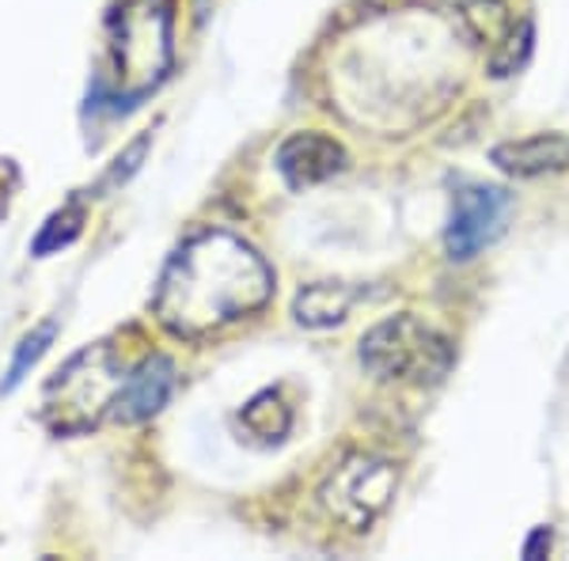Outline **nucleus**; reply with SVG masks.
Segmentation results:
<instances>
[{
  "mask_svg": "<svg viewBox=\"0 0 569 561\" xmlns=\"http://www.w3.org/2000/svg\"><path fill=\"white\" fill-rule=\"evenodd\" d=\"M273 297V270L232 232H201L168 262L152 311L179 338H206L254 315Z\"/></svg>",
  "mask_w": 569,
  "mask_h": 561,
  "instance_id": "obj_1",
  "label": "nucleus"
},
{
  "mask_svg": "<svg viewBox=\"0 0 569 561\" xmlns=\"http://www.w3.org/2000/svg\"><path fill=\"white\" fill-rule=\"evenodd\" d=\"M171 0H126L110 16V61L118 84L144 96L171 69Z\"/></svg>",
  "mask_w": 569,
  "mask_h": 561,
  "instance_id": "obj_2",
  "label": "nucleus"
},
{
  "mask_svg": "<svg viewBox=\"0 0 569 561\" xmlns=\"http://www.w3.org/2000/svg\"><path fill=\"white\" fill-rule=\"evenodd\" d=\"M126 380V368L118 361L114 345L99 342L77 353L72 361L46 383V421L58 432H84L110 413L118 388Z\"/></svg>",
  "mask_w": 569,
  "mask_h": 561,
  "instance_id": "obj_3",
  "label": "nucleus"
},
{
  "mask_svg": "<svg viewBox=\"0 0 569 561\" xmlns=\"http://www.w3.org/2000/svg\"><path fill=\"white\" fill-rule=\"evenodd\" d=\"M361 364L380 380L437 383L452 368V345L415 315H391L365 334Z\"/></svg>",
  "mask_w": 569,
  "mask_h": 561,
  "instance_id": "obj_4",
  "label": "nucleus"
},
{
  "mask_svg": "<svg viewBox=\"0 0 569 561\" xmlns=\"http://www.w3.org/2000/svg\"><path fill=\"white\" fill-rule=\"evenodd\" d=\"M395 485H399V474H395L391 463L372 455H350L330 471L319 497H323L327 512L338 523L361 531L391 504Z\"/></svg>",
  "mask_w": 569,
  "mask_h": 561,
  "instance_id": "obj_5",
  "label": "nucleus"
},
{
  "mask_svg": "<svg viewBox=\"0 0 569 561\" xmlns=\"http://www.w3.org/2000/svg\"><path fill=\"white\" fill-rule=\"evenodd\" d=\"M512 201L498 187H463L452 201V220H448L445 247L448 259L467 262L490 247L505 232V217H509Z\"/></svg>",
  "mask_w": 569,
  "mask_h": 561,
  "instance_id": "obj_6",
  "label": "nucleus"
},
{
  "mask_svg": "<svg viewBox=\"0 0 569 561\" xmlns=\"http://www.w3.org/2000/svg\"><path fill=\"white\" fill-rule=\"evenodd\" d=\"M171 391H176V361L163 353H152L126 372L107 418L118 421V425H137V421L160 413L163 402L171 399Z\"/></svg>",
  "mask_w": 569,
  "mask_h": 561,
  "instance_id": "obj_7",
  "label": "nucleus"
},
{
  "mask_svg": "<svg viewBox=\"0 0 569 561\" xmlns=\"http://www.w3.org/2000/svg\"><path fill=\"white\" fill-rule=\"evenodd\" d=\"M346 168V149L327 133H292L278 149V171L292 190H308L327 182Z\"/></svg>",
  "mask_w": 569,
  "mask_h": 561,
  "instance_id": "obj_8",
  "label": "nucleus"
},
{
  "mask_svg": "<svg viewBox=\"0 0 569 561\" xmlns=\"http://www.w3.org/2000/svg\"><path fill=\"white\" fill-rule=\"evenodd\" d=\"M505 174L517 179H536V174L566 171L569 168V137L566 133H536L525 141H505L490 152Z\"/></svg>",
  "mask_w": 569,
  "mask_h": 561,
  "instance_id": "obj_9",
  "label": "nucleus"
},
{
  "mask_svg": "<svg viewBox=\"0 0 569 561\" xmlns=\"http://www.w3.org/2000/svg\"><path fill=\"white\" fill-rule=\"evenodd\" d=\"M357 300V289L353 284H338V281H316L308 289L297 292L292 300V315H297L300 327L308 330H323V327H335L350 315Z\"/></svg>",
  "mask_w": 569,
  "mask_h": 561,
  "instance_id": "obj_10",
  "label": "nucleus"
},
{
  "mask_svg": "<svg viewBox=\"0 0 569 561\" xmlns=\"http://www.w3.org/2000/svg\"><path fill=\"white\" fill-rule=\"evenodd\" d=\"M240 421L247 432H254L259 440H281L292 425V410L281 402L278 391H262L240 410Z\"/></svg>",
  "mask_w": 569,
  "mask_h": 561,
  "instance_id": "obj_11",
  "label": "nucleus"
},
{
  "mask_svg": "<svg viewBox=\"0 0 569 561\" xmlns=\"http://www.w3.org/2000/svg\"><path fill=\"white\" fill-rule=\"evenodd\" d=\"M84 220H88L84 201L72 198L69 206H61L58 213L46 220L42 232L34 236V247H31V251L39 254V259H46V254H53V251H61V247L77 243V236L84 232Z\"/></svg>",
  "mask_w": 569,
  "mask_h": 561,
  "instance_id": "obj_12",
  "label": "nucleus"
},
{
  "mask_svg": "<svg viewBox=\"0 0 569 561\" xmlns=\"http://www.w3.org/2000/svg\"><path fill=\"white\" fill-rule=\"evenodd\" d=\"M53 334H58V323H42L39 330H31V334L23 338L20 349H16V361H12V368H8L4 391H12L16 383L23 380V375H27V368H34V364H39V357L46 353V349H50Z\"/></svg>",
  "mask_w": 569,
  "mask_h": 561,
  "instance_id": "obj_13",
  "label": "nucleus"
},
{
  "mask_svg": "<svg viewBox=\"0 0 569 561\" xmlns=\"http://www.w3.org/2000/svg\"><path fill=\"white\" fill-rule=\"evenodd\" d=\"M528 50H531V23H520V31H512L509 39H505V50L493 58V77L517 72L520 61L528 58Z\"/></svg>",
  "mask_w": 569,
  "mask_h": 561,
  "instance_id": "obj_14",
  "label": "nucleus"
},
{
  "mask_svg": "<svg viewBox=\"0 0 569 561\" xmlns=\"http://www.w3.org/2000/svg\"><path fill=\"white\" fill-rule=\"evenodd\" d=\"M149 144H152V133H141L137 141L126 149L122 156L114 160V168H110V174H107V182L103 187H118V182H126L130 174L141 168V160H144V152H149Z\"/></svg>",
  "mask_w": 569,
  "mask_h": 561,
  "instance_id": "obj_15",
  "label": "nucleus"
},
{
  "mask_svg": "<svg viewBox=\"0 0 569 561\" xmlns=\"http://www.w3.org/2000/svg\"><path fill=\"white\" fill-rule=\"evenodd\" d=\"M547 554H550V528H536L525 542V558L536 561V558H547Z\"/></svg>",
  "mask_w": 569,
  "mask_h": 561,
  "instance_id": "obj_16",
  "label": "nucleus"
}]
</instances>
